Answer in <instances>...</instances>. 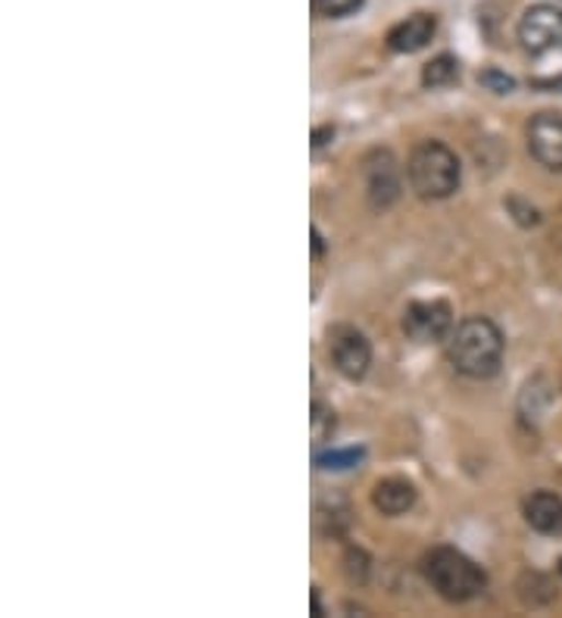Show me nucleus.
Returning <instances> with one entry per match:
<instances>
[{
	"mask_svg": "<svg viewBox=\"0 0 562 618\" xmlns=\"http://www.w3.org/2000/svg\"><path fill=\"white\" fill-rule=\"evenodd\" d=\"M329 353H332L334 369L351 382L366 378L372 365V343L354 325H334L329 331Z\"/></svg>",
	"mask_w": 562,
	"mask_h": 618,
	"instance_id": "39448f33",
	"label": "nucleus"
},
{
	"mask_svg": "<svg viewBox=\"0 0 562 618\" xmlns=\"http://www.w3.org/2000/svg\"><path fill=\"white\" fill-rule=\"evenodd\" d=\"M344 562H347V575L354 578V581H366V575H369V556L351 547Z\"/></svg>",
	"mask_w": 562,
	"mask_h": 618,
	"instance_id": "f3484780",
	"label": "nucleus"
},
{
	"mask_svg": "<svg viewBox=\"0 0 562 618\" xmlns=\"http://www.w3.org/2000/svg\"><path fill=\"white\" fill-rule=\"evenodd\" d=\"M363 7V0H312V10L316 16L322 20H344Z\"/></svg>",
	"mask_w": 562,
	"mask_h": 618,
	"instance_id": "2eb2a0df",
	"label": "nucleus"
},
{
	"mask_svg": "<svg viewBox=\"0 0 562 618\" xmlns=\"http://www.w3.org/2000/svg\"><path fill=\"white\" fill-rule=\"evenodd\" d=\"M525 522L538 534H562V497L553 491H535L525 500Z\"/></svg>",
	"mask_w": 562,
	"mask_h": 618,
	"instance_id": "9d476101",
	"label": "nucleus"
},
{
	"mask_svg": "<svg viewBox=\"0 0 562 618\" xmlns=\"http://www.w3.org/2000/svg\"><path fill=\"white\" fill-rule=\"evenodd\" d=\"M503 350H506L503 331L484 316L462 319L447 338V357H450L454 369L459 375L479 378V382L497 375L500 365H503Z\"/></svg>",
	"mask_w": 562,
	"mask_h": 618,
	"instance_id": "f257e3e1",
	"label": "nucleus"
},
{
	"mask_svg": "<svg viewBox=\"0 0 562 618\" xmlns=\"http://www.w3.org/2000/svg\"><path fill=\"white\" fill-rule=\"evenodd\" d=\"M366 197L372 210H388L400 197V166L388 150H375L366 160Z\"/></svg>",
	"mask_w": 562,
	"mask_h": 618,
	"instance_id": "6e6552de",
	"label": "nucleus"
},
{
	"mask_svg": "<svg viewBox=\"0 0 562 618\" xmlns=\"http://www.w3.org/2000/svg\"><path fill=\"white\" fill-rule=\"evenodd\" d=\"M479 82L484 88H491L494 94H509V91L516 88V82H513L509 75H503L500 69H484V72L479 75Z\"/></svg>",
	"mask_w": 562,
	"mask_h": 618,
	"instance_id": "dca6fc26",
	"label": "nucleus"
},
{
	"mask_svg": "<svg viewBox=\"0 0 562 618\" xmlns=\"http://www.w3.org/2000/svg\"><path fill=\"white\" fill-rule=\"evenodd\" d=\"M310 428H312V444L322 447L334 438V428H337V419H334V409L325 404H312V416H310Z\"/></svg>",
	"mask_w": 562,
	"mask_h": 618,
	"instance_id": "ddd939ff",
	"label": "nucleus"
},
{
	"mask_svg": "<svg viewBox=\"0 0 562 618\" xmlns=\"http://www.w3.org/2000/svg\"><path fill=\"white\" fill-rule=\"evenodd\" d=\"M528 150L543 170L562 172V113L543 109L528 123Z\"/></svg>",
	"mask_w": 562,
	"mask_h": 618,
	"instance_id": "0eeeda50",
	"label": "nucleus"
},
{
	"mask_svg": "<svg viewBox=\"0 0 562 618\" xmlns=\"http://www.w3.org/2000/svg\"><path fill=\"white\" fill-rule=\"evenodd\" d=\"M359 459H363V450H329V453H319V456H316V466H319V469L344 471L354 469Z\"/></svg>",
	"mask_w": 562,
	"mask_h": 618,
	"instance_id": "4468645a",
	"label": "nucleus"
},
{
	"mask_svg": "<svg viewBox=\"0 0 562 618\" xmlns=\"http://www.w3.org/2000/svg\"><path fill=\"white\" fill-rule=\"evenodd\" d=\"M560 572H562V559H560Z\"/></svg>",
	"mask_w": 562,
	"mask_h": 618,
	"instance_id": "412c9836",
	"label": "nucleus"
},
{
	"mask_svg": "<svg viewBox=\"0 0 562 618\" xmlns=\"http://www.w3.org/2000/svg\"><path fill=\"white\" fill-rule=\"evenodd\" d=\"M506 207H516V210H519L521 200H519V197H509V203H506ZM516 219H519L521 225H538V222H541V215H538V210H535V207H525V210H521V215H516Z\"/></svg>",
	"mask_w": 562,
	"mask_h": 618,
	"instance_id": "a211bd4d",
	"label": "nucleus"
},
{
	"mask_svg": "<svg viewBox=\"0 0 562 618\" xmlns=\"http://www.w3.org/2000/svg\"><path fill=\"white\" fill-rule=\"evenodd\" d=\"M422 575L447 603H469L484 594L488 575L479 562L454 547H437L422 559Z\"/></svg>",
	"mask_w": 562,
	"mask_h": 618,
	"instance_id": "f03ea898",
	"label": "nucleus"
},
{
	"mask_svg": "<svg viewBox=\"0 0 562 618\" xmlns=\"http://www.w3.org/2000/svg\"><path fill=\"white\" fill-rule=\"evenodd\" d=\"M406 178L422 200H444L457 191L462 170L454 150L440 141H422L406 163Z\"/></svg>",
	"mask_w": 562,
	"mask_h": 618,
	"instance_id": "7ed1b4c3",
	"label": "nucleus"
},
{
	"mask_svg": "<svg viewBox=\"0 0 562 618\" xmlns=\"http://www.w3.org/2000/svg\"><path fill=\"white\" fill-rule=\"evenodd\" d=\"M310 237H312V256L319 259V256L325 254V241H322V235H319V229H312Z\"/></svg>",
	"mask_w": 562,
	"mask_h": 618,
	"instance_id": "aec40b11",
	"label": "nucleus"
},
{
	"mask_svg": "<svg viewBox=\"0 0 562 618\" xmlns=\"http://www.w3.org/2000/svg\"><path fill=\"white\" fill-rule=\"evenodd\" d=\"M437 32L435 13H413L403 22H397L394 28L388 32V47L394 54H418L425 50Z\"/></svg>",
	"mask_w": 562,
	"mask_h": 618,
	"instance_id": "1a4fd4ad",
	"label": "nucleus"
},
{
	"mask_svg": "<svg viewBox=\"0 0 562 618\" xmlns=\"http://www.w3.org/2000/svg\"><path fill=\"white\" fill-rule=\"evenodd\" d=\"M519 42L528 54H547L562 44V10L553 3L528 7L519 22Z\"/></svg>",
	"mask_w": 562,
	"mask_h": 618,
	"instance_id": "423d86ee",
	"label": "nucleus"
},
{
	"mask_svg": "<svg viewBox=\"0 0 562 618\" xmlns=\"http://www.w3.org/2000/svg\"><path fill=\"white\" fill-rule=\"evenodd\" d=\"M416 485L406 481V478H385L378 481L372 491V503L375 510L381 515H403L416 506Z\"/></svg>",
	"mask_w": 562,
	"mask_h": 618,
	"instance_id": "9b49d317",
	"label": "nucleus"
},
{
	"mask_svg": "<svg viewBox=\"0 0 562 618\" xmlns=\"http://www.w3.org/2000/svg\"><path fill=\"white\" fill-rule=\"evenodd\" d=\"M459 79V60L450 54H440L432 63L422 69V85L425 88H447Z\"/></svg>",
	"mask_w": 562,
	"mask_h": 618,
	"instance_id": "f8f14e48",
	"label": "nucleus"
},
{
	"mask_svg": "<svg viewBox=\"0 0 562 618\" xmlns=\"http://www.w3.org/2000/svg\"><path fill=\"white\" fill-rule=\"evenodd\" d=\"M403 335L416 343H437L447 341L450 331L457 328L454 325V310L450 303L444 300H413L406 310H403Z\"/></svg>",
	"mask_w": 562,
	"mask_h": 618,
	"instance_id": "20e7f679",
	"label": "nucleus"
},
{
	"mask_svg": "<svg viewBox=\"0 0 562 618\" xmlns=\"http://www.w3.org/2000/svg\"><path fill=\"white\" fill-rule=\"evenodd\" d=\"M334 138V126H322L312 131V150H322Z\"/></svg>",
	"mask_w": 562,
	"mask_h": 618,
	"instance_id": "6ab92c4d",
	"label": "nucleus"
}]
</instances>
